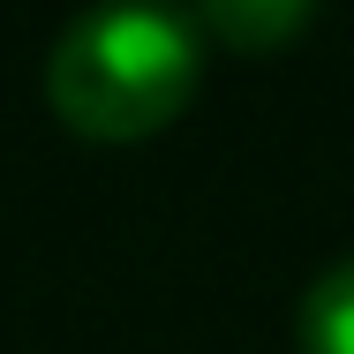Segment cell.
Instances as JSON below:
<instances>
[{
	"label": "cell",
	"mask_w": 354,
	"mask_h": 354,
	"mask_svg": "<svg viewBox=\"0 0 354 354\" xmlns=\"http://www.w3.org/2000/svg\"><path fill=\"white\" fill-rule=\"evenodd\" d=\"M204 68V30L181 0H91L46 53V98L75 136L136 143L166 129Z\"/></svg>",
	"instance_id": "obj_1"
},
{
	"label": "cell",
	"mask_w": 354,
	"mask_h": 354,
	"mask_svg": "<svg viewBox=\"0 0 354 354\" xmlns=\"http://www.w3.org/2000/svg\"><path fill=\"white\" fill-rule=\"evenodd\" d=\"M294 339H301V354H354V257L324 264L309 279L301 309H294Z\"/></svg>",
	"instance_id": "obj_2"
},
{
	"label": "cell",
	"mask_w": 354,
	"mask_h": 354,
	"mask_svg": "<svg viewBox=\"0 0 354 354\" xmlns=\"http://www.w3.org/2000/svg\"><path fill=\"white\" fill-rule=\"evenodd\" d=\"M309 15H317V0H196V23L218 30L226 46H241V53L286 46Z\"/></svg>",
	"instance_id": "obj_3"
}]
</instances>
